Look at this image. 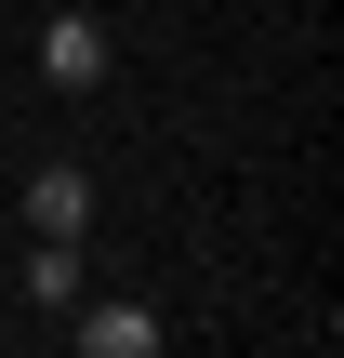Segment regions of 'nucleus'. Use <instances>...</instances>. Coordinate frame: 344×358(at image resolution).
<instances>
[{"label": "nucleus", "instance_id": "5", "mask_svg": "<svg viewBox=\"0 0 344 358\" xmlns=\"http://www.w3.org/2000/svg\"><path fill=\"white\" fill-rule=\"evenodd\" d=\"M66 13H106V0H66Z\"/></svg>", "mask_w": 344, "mask_h": 358}, {"label": "nucleus", "instance_id": "1", "mask_svg": "<svg viewBox=\"0 0 344 358\" xmlns=\"http://www.w3.org/2000/svg\"><path fill=\"white\" fill-rule=\"evenodd\" d=\"M66 345L80 358H159L172 319H159V306H119V292H80V306H66Z\"/></svg>", "mask_w": 344, "mask_h": 358}, {"label": "nucleus", "instance_id": "3", "mask_svg": "<svg viewBox=\"0 0 344 358\" xmlns=\"http://www.w3.org/2000/svg\"><path fill=\"white\" fill-rule=\"evenodd\" d=\"M40 80L53 93H106V13H53L40 27Z\"/></svg>", "mask_w": 344, "mask_h": 358}, {"label": "nucleus", "instance_id": "4", "mask_svg": "<svg viewBox=\"0 0 344 358\" xmlns=\"http://www.w3.org/2000/svg\"><path fill=\"white\" fill-rule=\"evenodd\" d=\"M80 292H93V279H80V239H40V252H27V306H53V319H66Z\"/></svg>", "mask_w": 344, "mask_h": 358}, {"label": "nucleus", "instance_id": "2", "mask_svg": "<svg viewBox=\"0 0 344 358\" xmlns=\"http://www.w3.org/2000/svg\"><path fill=\"white\" fill-rule=\"evenodd\" d=\"M13 213H27V239H93V173L80 159H40L13 186Z\"/></svg>", "mask_w": 344, "mask_h": 358}]
</instances>
